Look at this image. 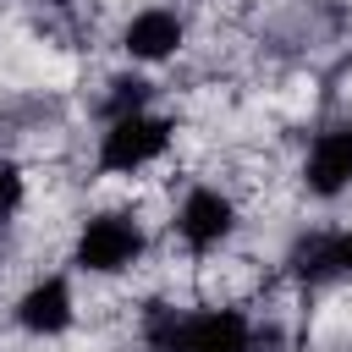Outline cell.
<instances>
[{"label": "cell", "instance_id": "obj_1", "mask_svg": "<svg viewBox=\"0 0 352 352\" xmlns=\"http://www.w3.org/2000/svg\"><path fill=\"white\" fill-rule=\"evenodd\" d=\"M148 352H253V330L236 308H154L148 314Z\"/></svg>", "mask_w": 352, "mask_h": 352}, {"label": "cell", "instance_id": "obj_4", "mask_svg": "<svg viewBox=\"0 0 352 352\" xmlns=\"http://www.w3.org/2000/svg\"><path fill=\"white\" fill-rule=\"evenodd\" d=\"M176 231H182V242H187L192 253H204V248L226 242V231H231V198H220L214 187H192V192L182 198Z\"/></svg>", "mask_w": 352, "mask_h": 352}, {"label": "cell", "instance_id": "obj_7", "mask_svg": "<svg viewBox=\"0 0 352 352\" xmlns=\"http://www.w3.org/2000/svg\"><path fill=\"white\" fill-rule=\"evenodd\" d=\"M126 55H138V60H165L176 44H182V22H176V11H138L132 22H126Z\"/></svg>", "mask_w": 352, "mask_h": 352}, {"label": "cell", "instance_id": "obj_2", "mask_svg": "<svg viewBox=\"0 0 352 352\" xmlns=\"http://www.w3.org/2000/svg\"><path fill=\"white\" fill-rule=\"evenodd\" d=\"M165 143H170V121L143 116V110L138 116H121V121H110V132L99 143V170H138V165L160 160Z\"/></svg>", "mask_w": 352, "mask_h": 352}, {"label": "cell", "instance_id": "obj_9", "mask_svg": "<svg viewBox=\"0 0 352 352\" xmlns=\"http://www.w3.org/2000/svg\"><path fill=\"white\" fill-rule=\"evenodd\" d=\"M16 204H22V176H16V165L0 160V226L16 214Z\"/></svg>", "mask_w": 352, "mask_h": 352}, {"label": "cell", "instance_id": "obj_5", "mask_svg": "<svg viewBox=\"0 0 352 352\" xmlns=\"http://www.w3.org/2000/svg\"><path fill=\"white\" fill-rule=\"evenodd\" d=\"M302 176H308V187H314L319 198L352 187V126H330V132H319L314 148H308V170H302Z\"/></svg>", "mask_w": 352, "mask_h": 352}, {"label": "cell", "instance_id": "obj_6", "mask_svg": "<svg viewBox=\"0 0 352 352\" xmlns=\"http://www.w3.org/2000/svg\"><path fill=\"white\" fill-rule=\"evenodd\" d=\"M16 324H22L28 336H60V330L72 324V286H66L60 275L28 286V297L16 302Z\"/></svg>", "mask_w": 352, "mask_h": 352}, {"label": "cell", "instance_id": "obj_3", "mask_svg": "<svg viewBox=\"0 0 352 352\" xmlns=\"http://www.w3.org/2000/svg\"><path fill=\"white\" fill-rule=\"evenodd\" d=\"M138 253H143V231H138V220H126V214H99V220H88L82 236H77V264H82V270H99V275L126 270Z\"/></svg>", "mask_w": 352, "mask_h": 352}, {"label": "cell", "instance_id": "obj_8", "mask_svg": "<svg viewBox=\"0 0 352 352\" xmlns=\"http://www.w3.org/2000/svg\"><path fill=\"white\" fill-rule=\"evenodd\" d=\"M116 94H110V121H121V116H138V104L148 99V82H138V77H121V82H110Z\"/></svg>", "mask_w": 352, "mask_h": 352}]
</instances>
